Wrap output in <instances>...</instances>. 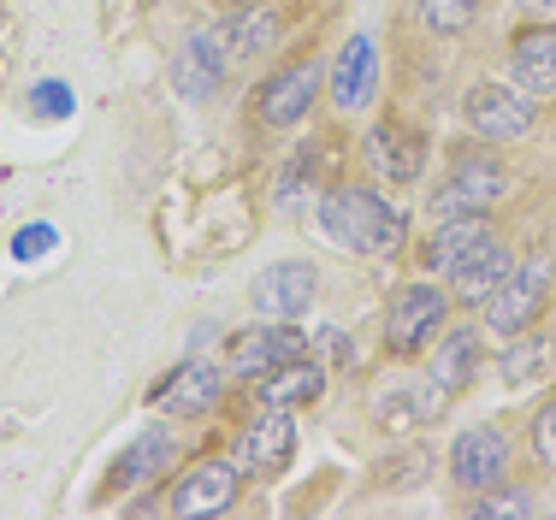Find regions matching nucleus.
I'll list each match as a JSON object with an SVG mask.
<instances>
[{"mask_svg": "<svg viewBox=\"0 0 556 520\" xmlns=\"http://www.w3.org/2000/svg\"><path fill=\"white\" fill-rule=\"evenodd\" d=\"M314 343H320V350L332 355V362H350V338H343L338 326H326V331H320V338H314Z\"/></svg>", "mask_w": 556, "mask_h": 520, "instance_id": "31", "label": "nucleus"}, {"mask_svg": "<svg viewBox=\"0 0 556 520\" xmlns=\"http://www.w3.org/2000/svg\"><path fill=\"white\" fill-rule=\"evenodd\" d=\"M332 106H343V113H362L367 101L379 96V42L374 36H350V42L338 48L332 60Z\"/></svg>", "mask_w": 556, "mask_h": 520, "instance_id": "17", "label": "nucleus"}, {"mask_svg": "<svg viewBox=\"0 0 556 520\" xmlns=\"http://www.w3.org/2000/svg\"><path fill=\"white\" fill-rule=\"evenodd\" d=\"M503 190H509V172H503L492 154H462L456 166H450L444 190L432 195V207L439 213H492L503 202Z\"/></svg>", "mask_w": 556, "mask_h": 520, "instance_id": "7", "label": "nucleus"}, {"mask_svg": "<svg viewBox=\"0 0 556 520\" xmlns=\"http://www.w3.org/2000/svg\"><path fill=\"white\" fill-rule=\"evenodd\" d=\"M509 272H515L509 243H503V237H492V243H485V249H480V255H473L468 266H456V272H450V296H456V302H468V308H480V302L492 296V290H497Z\"/></svg>", "mask_w": 556, "mask_h": 520, "instance_id": "21", "label": "nucleus"}, {"mask_svg": "<svg viewBox=\"0 0 556 520\" xmlns=\"http://www.w3.org/2000/svg\"><path fill=\"white\" fill-rule=\"evenodd\" d=\"M219 403H225V372L214 362H184L154 384V408H161V415H178V420L214 415Z\"/></svg>", "mask_w": 556, "mask_h": 520, "instance_id": "11", "label": "nucleus"}, {"mask_svg": "<svg viewBox=\"0 0 556 520\" xmlns=\"http://www.w3.org/2000/svg\"><path fill=\"white\" fill-rule=\"evenodd\" d=\"M30 101H36V113H48V118H65V113H72V89H65V84H42Z\"/></svg>", "mask_w": 556, "mask_h": 520, "instance_id": "30", "label": "nucleus"}, {"mask_svg": "<svg viewBox=\"0 0 556 520\" xmlns=\"http://www.w3.org/2000/svg\"><path fill=\"white\" fill-rule=\"evenodd\" d=\"M492 219H485V213H444V225L439 231L427 237V243H420V261L432 266V272H456V266H468L473 255H480L485 243H492Z\"/></svg>", "mask_w": 556, "mask_h": 520, "instance_id": "16", "label": "nucleus"}, {"mask_svg": "<svg viewBox=\"0 0 556 520\" xmlns=\"http://www.w3.org/2000/svg\"><path fill=\"white\" fill-rule=\"evenodd\" d=\"M302 350H308V331H296V319H261V326H249L231 338V372L255 379V372L296 362Z\"/></svg>", "mask_w": 556, "mask_h": 520, "instance_id": "10", "label": "nucleus"}, {"mask_svg": "<svg viewBox=\"0 0 556 520\" xmlns=\"http://www.w3.org/2000/svg\"><path fill=\"white\" fill-rule=\"evenodd\" d=\"M450 319V290L439 284H403L386 308V350L391 355H420L444 338Z\"/></svg>", "mask_w": 556, "mask_h": 520, "instance_id": "4", "label": "nucleus"}, {"mask_svg": "<svg viewBox=\"0 0 556 520\" xmlns=\"http://www.w3.org/2000/svg\"><path fill=\"white\" fill-rule=\"evenodd\" d=\"M48 249H54V225H24L18 243H12V255H18V261H36V255H48Z\"/></svg>", "mask_w": 556, "mask_h": 520, "instance_id": "29", "label": "nucleus"}, {"mask_svg": "<svg viewBox=\"0 0 556 520\" xmlns=\"http://www.w3.org/2000/svg\"><path fill=\"white\" fill-rule=\"evenodd\" d=\"M545 296H551V261L545 255L521 261L492 296L480 302V326L492 331V338H521V331L545 314Z\"/></svg>", "mask_w": 556, "mask_h": 520, "instance_id": "2", "label": "nucleus"}, {"mask_svg": "<svg viewBox=\"0 0 556 520\" xmlns=\"http://www.w3.org/2000/svg\"><path fill=\"white\" fill-rule=\"evenodd\" d=\"M468 515H480V520H497V515H533V497H527V491H497V497H480Z\"/></svg>", "mask_w": 556, "mask_h": 520, "instance_id": "27", "label": "nucleus"}, {"mask_svg": "<svg viewBox=\"0 0 556 520\" xmlns=\"http://www.w3.org/2000/svg\"><path fill=\"white\" fill-rule=\"evenodd\" d=\"M225 65H231V42H225V30H195L190 42H184V53L172 60V84H178L184 101H207V96H219Z\"/></svg>", "mask_w": 556, "mask_h": 520, "instance_id": "14", "label": "nucleus"}, {"mask_svg": "<svg viewBox=\"0 0 556 520\" xmlns=\"http://www.w3.org/2000/svg\"><path fill=\"white\" fill-rule=\"evenodd\" d=\"M225 42H231V60H261V53H273L278 12L267 0H243V7L231 12V24H225Z\"/></svg>", "mask_w": 556, "mask_h": 520, "instance_id": "23", "label": "nucleus"}, {"mask_svg": "<svg viewBox=\"0 0 556 520\" xmlns=\"http://www.w3.org/2000/svg\"><path fill=\"white\" fill-rule=\"evenodd\" d=\"M314 296H320V272H314L308 261H278L255 278V290H249V302H255L261 319H302L314 308Z\"/></svg>", "mask_w": 556, "mask_h": 520, "instance_id": "9", "label": "nucleus"}, {"mask_svg": "<svg viewBox=\"0 0 556 520\" xmlns=\"http://www.w3.org/2000/svg\"><path fill=\"white\" fill-rule=\"evenodd\" d=\"M290 456H296V426H290V408H261V415L237 432V468L255 473V479L285 473Z\"/></svg>", "mask_w": 556, "mask_h": 520, "instance_id": "8", "label": "nucleus"}, {"mask_svg": "<svg viewBox=\"0 0 556 520\" xmlns=\"http://www.w3.org/2000/svg\"><path fill=\"white\" fill-rule=\"evenodd\" d=\"M450 408V391L439 379H403V384H386L379 391V403H374V415L379 426H391V432H415V426H432Z\"/></svg>", "mask_w": 556, "mask_h": 520, "instance_id": "15", "label": "nucleus"}, {"mask_svg": "<svg viewBox=\"0 0 556 520\" xmlns=\"http://www.w3.org/2000/svg\"><path fill=\"white\" fill-rule=\"evenodd\" d=\"M243 497V468L237 456H202L172 485V515H225Z\"/></svg>", "mask_w": 556, "mask_h": 520, "instance_id": "6", "label": "nucleus"}, {"mask_svg": "<svg viewBox=\"0 0 556 520\" xmlns=\"http://www.w3.org/2000/svg\"><path fill=\"white\" fill-rule=\"evenodd\" d=\"M172 461H178V437H172V432H142L137 444L118 456L113 485L118 491H142V485H154V479H166Z\"/></svg>", "mask_w": 556, "mask_h": 520, "instance_id": "20", "label": "nucleus"}, {"mask_svg": "<svg viewBox=\"0 0 556 520\" xmlns=\"http://www.w3.org/2000/svg\"><path fill=\"white\" fill-rule=\"evenodd\" d=\"M551 362H556V343L551 338H509V350H503V384L545 379Z\"/></svg>", "mask_w": 556, "mask_h": 520, "instance_id": "24", "label": "nucleus"}, {"mask_svg": "<svg viewBox=\"0 0 556 520\" xmlns=\"http://www.w3.org/2000/svg\"><path fill=\"white\" fill-rule=\"evenodd\" d=\"M521 7H527V12H551L556 0H521Z\"/></svg>", "mask_w": 556, "mask_h": 520, "instance_id": "32", "label": "nucleus"}, {"mask_svg": "<svg viewBox=\"0 0 556 520\" xmlns=\"http://www.w3.org/2000/svg\"><path fill=\"white\" fill-rule=\"evenodd\" d=\"M450 473H456L462 491H492L509 473V437L497 426H468L450 449Z\"/></svg>", "mask_w": 556, "mask_h": 520, "instance_id": "12", "label": "nucleus"}, {"mask_svg": "<svg viewBox=\"0 0 556 520\" xmlns=\"http://www.w3.org/2000/svg\"><path fill=\"white\" fill-rule=\"evenodd\" d=\"M462 118L480 142H521L539 125V101L521 84H473L462 101Z\"/></svg>", "mask_w": 556, "mask_h": 520, "instance_id": "3", "label": "nucleus"}, {"mask_svg": "<svg viewBox=\"0 0 556 520\" xmlns=\"http://www.w3.org/2000/svg\"><path fill=\"white\" fill-rule=\"evenodd\" d=\"M320 84H326V72H320L314 60H290V65H278L267 84L255 89V118H261L267 130L302 125V118L314 113V96H320Z\"/></svg>", "mask_w": 556, "mask_h": 520, "instance_id": "5", "label": "nucleus"}, {"mask_svg": "<svg viewBox=\"0 0 556 520\" xmlns=\"http://www.w3.org/2000/svg\"><path fill=\"white\" fill-rule=\"evenodd\" d=\"M255 408H308V403H320L326 396V367L320 362H285V367H273V372H255Z\"/></svg>", "mask_w": 556, "mask_h": 520, "instance_id": "18", "label": "nucleus"}, {"mask_svg": "<svg viewBox=\"0 0 556 520\" xmlns=\"http://www.w3.org/2000/svg\"><path fill=\"white\" fill-rule=\"evenodd\" d=\"M533 456L545 461V468H556V396L533 415Z\"/></svg>", "mask_w": 556, "mask_h": 520, "instance_id": "28", "label": "nucleus"}, {"mask_svg": "<svg viewBox=\"0 0 556 520\" xmlns=\"http://www.w3.org/2000/svg\"><path fill=\"white\" fill-rule=\"evenodd\" d=\"M367 166L386 183H415L427 172V137L415 125H403V118H379L367 130Z\"/></svg>", "mask_w": 556, "mask_h": 520, "instance_id": "13", "label": "nucleus"}, {"mask_svg": "<svg viewBox=\"0 0 556 520\" xmlns=\"http://www.w3.org/2000/svg\"><path fill=\"white\" fill-rule=\"evenodd\" d=\"M427 372L444 384L450 396H456V391H468V384L480 379V338H473V331H462V326H456V331H444V338L432 343V362H427Z\"/></svg>", "mask_w": 556, "mask_h": 520, "instance_id": "22", "label": "nucleus"}, {"mask_svg": "<svg viewBox=\"0 0 556 520\" xmlns=\"http://www.w3.org/2000/svg\"><path fill=\"white\" fill-rule=\"evenodd\" d=\"M320 225L326 237L343 249V255H396V249L408 243V213L391 207L379 190H367V183H343L320 202Z\"/></svg>", "mask_w": 556, "mask_h": 520, "instance_id": "1", "label": "nucleus"}, {"mask_svg": "<svg viewBox=\"0 0 556 520\" xmlns=\"http://www.w3.org/2000/svg\"><path fill=\"white\" fill-rule=\"evenodd\" d=\"M480 7L485 0H420L415 12H420V24H427L432 36H462L473 18H480Z\"/></svg>", "mask_w": 556, "mask_h": 520, "instance_id": "25", "label": "nucleus"}, {"mask_svg": "<svg viewBox=\"0 0 556 520\" xmlns=\"http://www.w3.org/2000/svg\"><path fill=\"white\" fill-rule=\"evenodd\" d=\"M314 166H320V149H314V142H302V149L290 154V166L278 172V207H285V213H296V207H302V195H308Z\"/></svg>", "mask_w": 556, "mask_h": 520, "instance_id": "26", "label": "nucleus"}, {"mask_svg": "<svg viewBox=\"0 0 556 520\" xmlns=\"http://www.w3.org/2000/svg\"><path fill=\"white\" fill-rule=\"evenodd\" d=\"M509 65H515V84L533 89V96H551L556 89V24L539 18V24H521L509 36Z\"/></svg>", "mask_w": 556, "mask_h": 520, "instance_id": "19", "label": "nucleus"}]
</instances>
